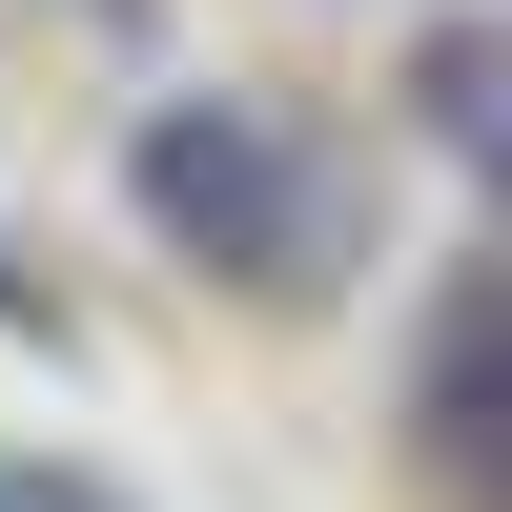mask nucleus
<instances>
[{"instance_id":"obj_1","label":"nucleus","mask_w":512,"mask_h":512,"mask_svg":"<svg viewBox=\"0 0 512 512\" xmlns=\"http://www.w3.org/2000/svg\"><path fill=\"white\" fill-rule=\"evenodd\" d=\"M144 226L185 246V267H226V287H328L369 246V205H349V164H308V123H267V103H164L144 123Z\"/></svg>"},{"instance_id":"obj_2","label":"nucleus","mask_w":512,"mask_h":512,"mask_svg":"<svg viewBox=\"0 0 512 512\" xmlns=\"http://www.w3.org/2000/svg\"><path fill=\"white\" fill-rule=\"evenodd\" d=\"M410 451L472 512H512V287H451L431 349H410Z\"/></svg>"},{"instance_id":"obj_3","label":"nucleus","mask_w":512,"mask_h":512,"mask_svg":"<svg viewBox=\"0 0 512 512\" xmlns=\"http://www.w3.org/2000/svg\"><path fill=\"white\" fill-rule=\"evenodd\" d=\"M410 123L512 205V21H431V41H410Z\"/></svg>"},{"instance_id":"obj_4","label":"nucleus","mask_w":512,"mask_h":512,"mask_svg":"<svg viewBox=\"0 0 512 512\" xmlns=\"http://www.w3.org/2000/svg\"><path fill=\"white\" fill-rule=\"evenodd\" d=\"M0 512H123L103 472H0Z\"/></svg>"}]
</instances>
